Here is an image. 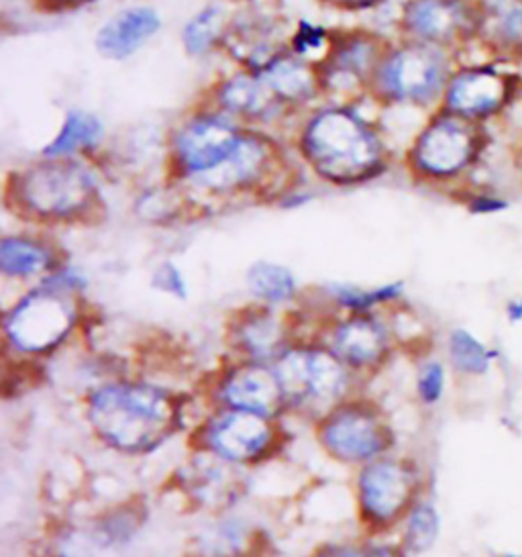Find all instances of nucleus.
Instances as JSON below:
<instances>
[{
    "mask_svg": "<svg viewBox=\"0 0 522 557\" xmlns=\"http://www.w3.org/2000/svg\"><path fill=\"white\" fill-rule=\"evenodd\" d=\"M296 149L310 172L333 186H359L390 168L384 135L349 102L310 111L296 133Z\"/></svg>",
    "mask_w": 522,
    "mask_h": 557,
    "instance_id": "f257e3e1",
    "label": "nucleus"
},
{
    "mask_svg": "<svg viewBox=\"0 0 522 557\" xmlns=\"http://www.w3.org/2000/svg\"><path fill=\"white\" fill-rule=\"evenodd\" d=\"M4 207L48 227L92 225L107 214L97 172L86 160L39 158L7 174Z\"/></svg>",
    "mask_w": 522,
    "mask_h": 557,
    "instance_id": "f03ea898",
    "label": "nucleus"
},
{
    "mask_svg": "<svg viewBox=\"0 0 522 557\" xmlns=\"http://www.w3.org/2000/svg\"><path fill=\"white\" fill-rule=\"evenodd\" d=\"M88 419L98 437L125 454H146L179 425L178 400L156 384L114 382L90 396Z\"/></svg>",
    "mask_w": 522,
    "mask_h": 557,
    "instance_id": "7ed1b4c3",
    "label": "nucleus"
},
{
    "mask_svg": "<svg viewBox=\"0 0 522 557\" xmlns=\"http://www.w3.org/2000/svg\"><path fill=\"white\" fill-rule=\"evenodd\" d=\"M494 135L443 109L428 113L423 127L412 137L405 168L417 184L453 193L472 184L475 172L488 158Z\"/></svg>",
    "mask_w": 522,
    "mask_h": 557,
    "instance_id": "20e7f679",
    "label": "nucleus"
},
{
    "mask_svg": "<svg viewBox=\"0 0 522 557\" xmlns=\"http://www.w3.org/2000/svg\"><path fill=\"white\" fill-rule=\"evenodd\" d=\"M293 164L286 153L272 137L261 129L247 127L237 149L227 162L219 165L214 172L182 186L198 209H204V202H228L239 198L256 200H279L293 186L288 178Z\"/></svg>",
    "mask_w": 522,
    "mask_h": 557,
    "instance_id": "39448f33",
    "label": "nucleus"
},
{
    "mask_svg": "<svg viewBox=\"0 0 522 557\" xmlns=\"http://www.w3.org/2000/svg\"><path fill=\"white\" fill-rule=\"evenodd\" d=\"M459 58L410 39L390 44L375 70L370 97L386 107L437 111Z\"/></svg>",
    "mask_w": 522,
    "mask_h": 557,
    "instance_id": "423d86ee",
    "label": "nucleus"
},
{
    "mask_svg": "<svg viewBox=\"0 0 522 557\" xmlns=\"http://www.w3.org/2000/svg\"><path fill=\"white\" fill-rule=\"evenodd\" d=\"M247 127L202 102L170 133L167 181L186 186L225 164Z\"/></svg>",
    "mask_w": 522,
    "mask_h": 557,
    "instance_id": "0eeeda50",
    "label": "nucleus"
},
{
    "mask_svg": "<svg viewBox=\"0 0 522 557\" xmlns=\"http://www.w3.org/2000/svg\"><path fill=\"white\" fill-rule=\"evenodd\" d=\"M522 100V67L489 58L457 64L439 109L489 127L510 115Z\"/></svg>",
    "mask_w": 522,
    "mask_h": 557,
    "instance_id": "6e6552de",
    "label": "nucleus"
},
{
    "mask_svg": "<svg viewBox=\"0 0 522 557\" xmlns=\"http://www.w3.org/2000/svg\"><path fill=\"white\" fill-rule=\"evenodd\" d=\"M486 29L484 0H405L398 15V34L453 53L480 48Z\"/></svg>",
    "mask_w": 522,
    "mask_h": 557,
    "instance_id": "1a4fd4ad",
    "label": "nucleus"
},
{
    "mask_svg": "<svg viewBox=\"0 0 522 557\" xmlns=\"http://www.w3.org/2000/svg\"><path fill=\"white\" fill-rule=\"evenodd\" d=\"M76 321V295L41 282L9 311L4 333L18 351L44 354L62 344Z\"/></svg>",
    "mask_w": 522,
    "mask_h": 557,
    "instance_id": "9d476101",
    "label": "nucleus"
},
{
    "mask_svg": "<svg viewBox=\"0 0 522 557\" xmlns=\"http://www.w3.org/2000/svg\"><path fill=\"white\" fill-rule=\"evenodd\" d=\"M391 41L368 29L333 32V44L316 64L323 97L331 102H349L370 95L375 70Z\"/></svg>",
    "mask_w": 522,
    "mask_h": 557,
    "instance_id": "9b49d317",
    "label": "nucleus"
},
{
    "mask_svg": "<svg viewBox=\"0 0 522 557\" xmlns=\"http://www.w3.org/2000/svg\"><path fill=\"white\" fill-rule=\"evenodd\" d=\"M345 361L319 347H294L284 349L276 361L277 380L286 400L298 405L328 403L341 396L347 386Z\"/></svg>",
    "mask_w": 522,
    "mask_h": 557,
    "instance_id": "f8f14e48",
    "label": "nucleus"
},
{
    "mask_svg": "<svg viewBox=\"0 0 522 557\" xmlns=\"http://www.w3.org/2000/svg\"><path fill=\"white\" fill-rule=\"evenodd\" d=\"M417 488L419 475L407 461L374 459L359 474V507L370 523H394L414 507Z\"/></svg>",
    "mask_w": 522,
    "mask_h": 557,
    "instance_id": "ddd939ff",
    "label": "nucleus"
},
{
    "mask_svg": "<svg viewBox=\"0 0 522 557\" xmlns=\"http://www.w3.org/2000/svg\"><path fill=\"white\" fill-rule=\"evenodd\" d=\"M321 442L331 456L361 463L374 461L390 447L391 431L374 410L345 405L326 417L321 426Z\"/></svg>",
    "mask_w": 522,
    "mask_h": 557,
    "instance_id": "4468645a",
    "label": "nucleus"
},
{
    "mask_svg": "<svg viewBox=\"0 0 522 557\" xmlns=\"http://www.w3.org/2000/svg\"><path fill=\"white\" fill-rule=\"evenodd\" d=\"M204 102L253 129L276 123L279 116L288 115V111L274 99L268 86L261 83L260 76L247 70H239L212 84Z\"/></svg>",
    "mask_w": 522,
    "mask_h": 557,
    "instance_id": "2eb2a0df",
    "label": "nucleus"
},
{
    "mask_svg": "<svg viewBox=\"0 0 522 557\" xmlns=\"http://www.w3.org/2000/svg\"><path fill=\"white\" fill-rule=\"evenodd\" d=\"M207 443L216 458L228 463H251L270 451L274 443V426L270 417L231 409L212 419Z\"/></svg>",
    "mask_w": 522,
    "mask_h": 557,
    "instance_id": "dca6fc26",
    "label": "nucleus"
},
{
    "mask_svg": "<svg viewBox=\"0 0 522 557\" xmlns=\"http://www.w3.org/2000/svg\"><path fill=\"white\" fill-rule=\"evenodd\" d=\"M162 17L153 7L133 4L107 18L95 37V48L104 60L123 62L160 34Z\"/></svg>",
    "mask_w": 522,
    "mask_h": 557,
    "instance_id": "f3484780",
    "label": "nucleus"
},
{
    "mask_svg": "<svg viewBox=\"0 0 522 557\" xmlns=\"http://www.w3.org/2000/svg\"><path fill=\"white\" fill-rule=\"evenodd\" d=\"M221 400L231 409L249 410L270 419L288 403L274 366H265L263 361L231 370L221 386Z\"/></svg>",
    "mask_w": 522,
    "mask_h": 557,
    "instance_id": "a211bd4d",
    "label": "nucleus"
},
{
    "mask_svg": "<svg viewBox=\"0 0 522 557\" xmlns=\"http://www.w3.org/2000/svg\"><path fill=\"white\" fill-rule=\"evenodd\" d=\"M258 76L288 113L323 97L316 64L296 55L288 46L277 51Z\"/></svg>",
    "mask_w": 522,
    "mask_h": 557,
    "instance_id": "6ab92c4d",
    "label": "nucleus"
},
{
    "mask_svg": "<svg viewBox=\"0 0 522 557\" xmlns=\"http://www.w3.org/2000/svg\"><path fill=\"white\" fill-rule=\"evenodd\" d=\"M388 331L370 312H358L333 331V349L351 368L375 366L388 351Z\"/></svg>",
    "mask_w": 522,
    "mask_h": 557,
    "instance_id": "aec40b11",
    "label": "nucleus"
},
{
    "mask_svg": "<svg viewBox=\"0 0 522 557\" xmlns=\"http://www.w3.org/2000/svg\"><path fill=\"white\" fill-rule=\"evenodd\" d=\"M62 265L60 249L44 237L15 233L4 235L0 242V272L7 278H46Z\"/></svg>",
    "mask_w": 522,
    "mask_h": 557,
    "instance_id": "412c9836",
    "label": "nucleus"
},
{
    "mask_svg": "<svg viewBox=\"0 0 522 557\" xmlns=\"http://www.w3.org/2000/svg\"><path fill=\"white\" fill-rule=\"evenodd\" d=\"M486 29L482 50L522 67V0H484Z\"/></svg>",
    "mask_w": 522,
    "mask_h": 557,
    "instance_id": "4be33fe9",
    "label": "nucleus"
},
{
    "mask_svg": "<svg viewBox=\"0 0 522 557\" xmlns=\"http://www.w3.org/2000/svg\"><path fill=\"white\" fill-rule=\"evenodd\" d=\"M107 139V127L100 116L84 111L70 109L65 111L64 121L53 139L41 149L44 158H60V160H84L95 153Z\"/></svg>",
    "mask_w": 522,
    "mask_h": 557,
    "instance_id": "5701e85b",
    "label": "nucleus"
},
{
    "mask_svg": "<svg viewBox=\"0 0 522 557\" xmlns=\"http://www.w3.org/2000/svg\"><path fill=\"white\" fill-rule=\"evenodd\" d=\"M228 25L231 17L223 4H207L186 21L179 35L182 48L190 58H207L212 51L225 46Z\"/></svg>",
    "mask_w": 522,
    "mask_h": 557,
    "instance_id": "b1692460",
    "label": "nucleus"
},
{
    "mask_svg": "<svg viewBox=\"0 0 522 557\" xmlns=\"http://www.w3.org/2000/svg\"><path fill=\"white\" fill-rule=\"evenodd\" d=\"M192 209H198L192 197L179 184L170 181L162 186H149L135 200L137 216L156 225H170L184 219Z\"/></svg>",
    "mask_w": 522,
    "mask_h": 557,
    "instance_id": "393cba45",
    "label": "nucleus"
},
{
    "mask_svg": "<svg viewBox=\"0 0 522 557\" xmlns=\"http://www.w3.org/2000/svg\"><path fill=\"white\" fill-rule=\"evenodd\" d=\"M237 339L244 347L245 354L251 356L253 361H263L268 358H277L284 339V329L276 314L268 309L249 311L237 325Z\"/></svg>",
    "mask_w": 522,
    "mask_h": 557,
    "instance_id": "a878e982",
    "label": "nucleus"
},
{
    "mask_svg": "<svg viewBox=\"0 0 522 557\" xmlns=\"http://www.w3.org/2000/svg\"><path fill=\"white\" fill-rule=\"evenodd\" d=\"M245 284L251 296H256L265 305H284L293 300L298 293V280L293 272L282 263L268 260L249 265L245 274Z\"/></svg>",
    "mask_w": 522,
    "mask_h": 557,
    "instance_id": "bb28decb",
    "label": "nucleus"
},
{
    "mask_svg": "<svg viewBox=\"0 0 522 557\" xmlns=\"http://www.w3.org/2000/svg\"><path fill=\"white\" fill-rule=\"evenodd\" d=\"M447 354L457 372L470 377L486 376L498 356L496 351L489 349L488 345L482 344L472 331L461 327L453 329L449 333Z\"/></svg>",
    "mask_w": 522,
    "mask_h": 557,
    "instance_id": "cd10ccee",
    "label": "nucleus"
},
{
    "mask_svg": "<svg viewBox=\"0 0 522 557\" xmlns=\"http://www.w3.org/2000/svg\"><path fill=\"white\" fill-rule=\"evenodd\" d=\"M216 458V456H214ZM228 461L216 458L209 461H196L190 474V486L200 500L216 505L221 500H227L235 494V475L227 468Z\"/></svg>",
    "mask_w": 522,
    "mask_h": 557,
    "instance_id": "c85d7f7f",
    "label": "nucleus"
},
{
    "mask_svg": "<svg viewBox=\"0 0 522 557\" xmlns=\"http://www.w3.org/2000/svg\"><path fill=\"white\" fill-rule=\"evenodd\" d=\"M328 295L335 305L358 314V312H370L377 305H388V302L398 300L400 296L405 295V284L391 282V284H384L377 288H361L353 284H333V286H328Z\"/></svg>",
    "mask_w": 522,
    "mask_h": 557,
    "instance_id": "c756f323",
    "label": "nucleus"
},
{
    "mask_svg": "<svg viewBox=\"0 0 522 557\" xmlns=\"http://www.w3.org/2000/svg\"><path fill=\"white\" fill-rule=\"evenodd\" d=\"M440 533V517L435 505L419 503L408 510L405 547L410 554L428 552Z\"/></svg>",
    "mask_w": 522,
    "mask_h": 557,
    "instance_id": "7c9ffc66",
    "label": "nucleus"
},
{
    "mask_svg": "<svg viewBox=\"0 0 522 557\" xmlns=\"http://www.w3.org/2000/svg\"><path fill=\"white\" fill-rule=\"evenodd\" d=\"M331 44L333 32H328L323 25L312 23L309 18H300L294 27L293 35L288 37V48L312 64H319L325 58Z\"/></svg>",
    "mask_w": 522,
    "mask_h": 557,
    "instance_id": "2f4dec72",
    "label": "nucleus"
},
{
    "mask_svg": "<svg viewBox=\"0 0 522 557\" xmlns=\"http://www.w3.org/2000/svg\"><path fill=\"white\" fill-rule=\"evenodd\" d=\"M456 200L461 202V207L468 213L475 214V216L506 213L512 207V200L506 197L500 188L488 186V184H477L475 181L468 184L465 188L457 190Z\"/></svg>",
    "mask_w": 522,
    "mask_h": 557,
    "instance_id": "473e14b6",
    "label": "nucleus"
},
{
    "mask_svg": "<svg viewBox=\"0 0 522 557\" xmlns=\"http://www.w3.org/2000/svg\"><path fill=\"white\" fill-rule=\"evenodd\" d=\"M417 391L424 405H437L445 394V368L440 361H426L419 372Z\"/></svg>",
    "mask_w": 522,
    "mask_h": 557,
    "instance_id": "72a5a7b5",
    "label": "nucleus"
},
{
    "mask_svg": "<svg viewBox=\"0 0 522 557\" xmlns=\"http://www.w3.org/2000/svg\"><path fill=\"white\" fill-rule=\"evenodd\" d=\"M151 286L163 295L174 296L178 300H184L188 296V282L184 278V272L174 262H162L156 268L151 276Z\"/></svg>",
    "mask_w": 522,
    "mask_h": 557,
    "instance_id": "f704fd0d",
    "label": "nucleus"
},
{
    "mask_svg": "<svg viewBox=\"0 0 522 557\" xmlns=\"http://www.w3.org/2000/svg\"><path fill=\"white\" fill-rule=\"evenodd\" d=\"M33 2L46 13H67V11H78L88 4H95L98 0H33Z\"/></svg>",
    "mask_w": 522,
    "mask_h": 557,
    "instance_id": "c9c22d12",
    "label": "nucleus"
},
{
    "mask_svg": "<svg viewBox=\"0 0 522 557\" xmlns=\"http://www.w3.org/2000/svg\"><path fill=\"white\" fill-rule=\"evenodd\" d=\"M316 557H380V552L363 549L358 545H333L325 547Z\"/></svg>",
    "mask_w": 522,
    "mask_h": 557,
    "instance_id": "e433bc0d",
    "label": "nucleus"
},
{
    "mask_svg": "<svg viewBox=\"0 0 522 557\" xmlns=\"http://www.w3.org/2000/svg\"><path fill=\"white\" fill-rule=\"evenodd\" d=\"M328 7L347 11V13H361V11H372L377 9L386 0H323Z\"/></svg>",
    "mask_w": 522,
    "mask_h": 557,
    "instance_id": "4c0bfd02",
    "label": "nucleus"
},
{
    "mask_svg": "<svg viewBox=\"0 0 522 557\" xmlns=\"http://www.w3.org/2000/svg\"><path fill=\"white\" fill-rule=\"evenodd\" d=\"M506 321L510 323V325H519L522 323V295L510 296L508 300H506Z\"/></svg>",
    "mask_w": 522,
    "mask_h": 557,
    "instance_id": "58836bf2",
    "label": "nucleus"
},
{
    "mask_svg": "<svg viewBox=\"0 0 522 557\" xmlns=\"http://www.w3.org/2000/svg\"><path fill=\"white\" fill-rule=\"evenodd\" d=\"M502 557H522V554H506V556Z\"/></svg>",
    "mask_w": 522,
    "mask_h": 557,
    "instance_id": "ea45409f",
    "label": "nucleus"
}]
</instances>
